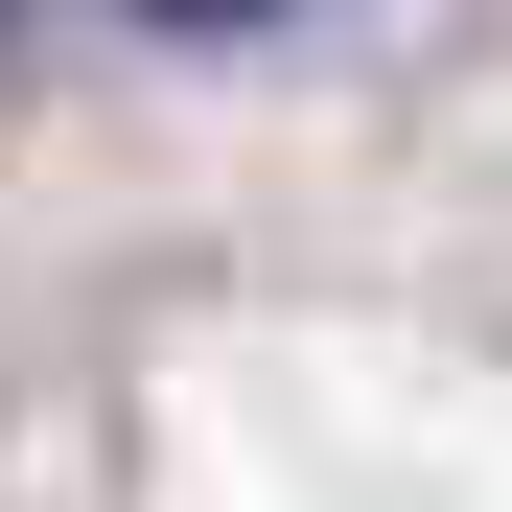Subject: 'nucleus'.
I'll list each match as a JSON object with an SVG mask.
<instances>
[{"label":"nucleus","mask_w":512,"mask_h":512,"mask_svg":"<svg viewBox=\"0 0 512 512\" xmlns=\"http://www.w3.org/2000/svg\"><path fill=\"white\" fill-rule=\"evenodd\" d=\"M140 24H256V0H140Z\"/></svg>","instance_id":"f257e3e1"},{"label":"nucleus","mask_w":512,"mask_h":512,"mask_svg":"<svg viewBox=\"0 0 512 512\" xmlns=\"http://www.w3.org/2000/svg\"><path fill=\"white\" fill-rule=\"evenodd\" d=\"M0 24H24V0H0Z\"/></svg>","instance_id":"f03ea898"}]
</instances>
